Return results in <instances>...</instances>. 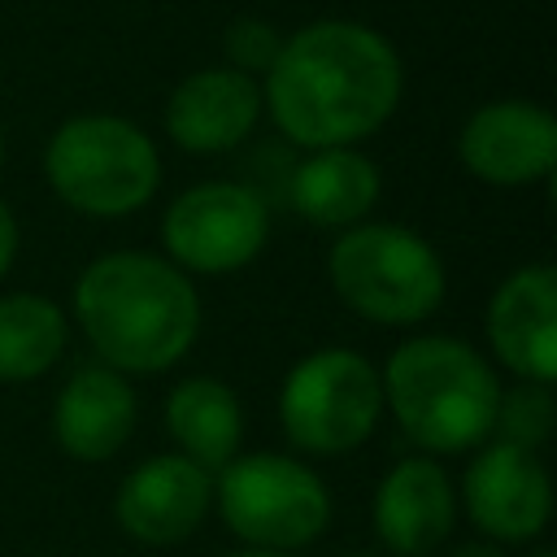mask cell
I'll use <instances>...</instances> for the list:
<instances>
[{
  "label": "cell",
  "instance_id": "6da1fadb",
  "mask_svg": "<svg viewBox=\"0 0 557 557\" xmlns=\"http://www.w3.org/2000/svg\"><path fill=\"white\" fill-rule=\"evenodd\" d=\"M400 57L361 22H313L283 39L261 83L274 126L300 148H352L400 104Z\"/></svg>",
  "mask_w": 557,
  "mask_h": 557
},
{
  "label": "cell",
  "instance_id": "7a4b0ae2",
  "mask_svg": "<svg viewBox=\"0 0 557 557\" xmlns=\"http://www.w3.org/2000/svg\"><path fill=\"white\" fill-rule=\"evenodd\" d=\"M74 322L100 366L117 374H165L200 339V292L170 257L113 248L91 257L70 296Z\"/></svg>",
  "mask_w": 557,
  "mask_h": 557
},
{
  "label": "cell",
  "instance_id": "3957f363",
  "mask_svg": "<svg viewBox=\"0 0 557 557\" xmlns=\"http://www.w3.org/2000/svg\"><path fill=\"white\" fill-rule=\"evenodd\" d=\"M383 409L426 453H474L496 431L500 379L483 348L461 335H409L379 370Z\"/></svg>",
  "mask_w": 557,
  "mask_h": 557
},
{
  "label": "cell",
  "instance_id": "277c9868",
  "mask_svg": "<svg viewBox=\"0 0 557 557\" xmlns=\"http://www.w3.org/2000/svg\"><path fill=\"white\" fill-rule=\"evenodd\" d=\"M326 278L339 305L374 326H418L448 296L444 257L426 235L400 222L344 226L326 252Z\"/></svg>",
  "mask_w": 557,
  "mask_h": 557
},
{
  "label": "cell",
  "instance_id": "5b68a950",
  "mask_svg": "<svg viewBox=\"0 0 557 557\" xmlns=\"http://www.w3.org/2000/svg\"><path fill=\"white\" fill-rule=\"evenodd\" d=\"M44 174L61 205L83 218H131L157 196V144L117 113H78L44 148Z\"/></svg>",
  "mask_w": 557,
  "mask_h": 557
},
{
  "label": "cell",
  "instance_id": "8992f818",
  "mask_svg": "<svg viewBox=\"0 0 557 557\" xmlns=\"http://www.w3.org/2000/svg\"><path fill=\"white\" fill-rule=\"evenodd\" d=\"M213 509L244 548L300 553L331 527L326 479L292 453H235L213 474Z\"/></svg>",
  "mask_w": 557,
  "mask_h": 557
},
{
  "label": "cell",
  "instance_id": "52a82bcc",
  "mask_svg": "<svg viewBox=\"0 0 557 557\" xmlns=\"http://www.w3.org/2000/svg\"><path fill=\"white\" fill-rule=\"evenodd\" d=\"M383 418L379 366L357 348H313L278 383V426L305 457H344L361 448Z\"/></svg>",
  "mask_w": 557,
  "mask_h": 557
},
{
  "label": "cell",
  "instance_id": "ba28073f",
  "mask_svg": "<svg viewBox=\"0 0 557 557\" xmlns=\"http://www.w3.org/2000/svg\"><path fill=\"white\" fill-rule=\"evenodd\" d=\"M270 244V205L248 183L209 178L170 200L161 213V257L183 274H235Z\"/></svg>",
  "mask_w": 557,
  "mask_h": 557
},
{
  "label": "cell",
  "instance_id": "9c48e42d",
  "mask_svg": "<svg viewBox=\"0 0 557 557\" xmlns=\"http://www.w3.org/2000/svg\"><path fill=\"white\" fill-rule=\"evenodd\" d=\"M457 505L492 544H531L553 518V479L535 448L483 440L457 483Z\"/></svg>",
  "mask_w": 557,
  "mask_h": 557
},
{
  "label": "cell",
  "instance_id": "30bf717a",
  "mask_svg": "<svg viewBox=\"0 0 557 557\" xmlns=\"http://www.w3.org/2000/svg\"><path fill=\"white\" fill-rule=\"evenodd\" d=\"M213 509V474L183 453H152L131 466L113 492L117 527L148 548L183 544Z\"/></svg>",
  "mask_w": 557,
  "mask_h": 557
},
{
  "label": "cell",
  "instance_id": "8fae6325",
  "mask_svg": "<svg viewBox=\"0 0 557 557\" xmlns=\"http://www.w3.org/2000/svg\"><path fill=\"white\" fill-rule=\"evenodd\" d=\"M483 335L492 357L527 379L553 387L557 379V270L548 261H527L509 270L487 296Z\"/></svg>",
  "mask_w": 557,
  "mask_h": 557
},
{
  "label": "cell",
  "instance_id": "7c38bea8",
  "mask_svg": "<svg viewBox=\"0 0 557 557\" xmlns=\"http://www.w3.org/2000/svg\"><path fill=\"white\" fill-rule=\"evenodd\" d=\"M461 165L492 187H531L557 165V122L535 100H492L457 135Z\"/></svg>",
  "mask_w": 557,
  "mask_h": 557
},
{
  "label": "cell",
  "instance_id": "4fadbf2b",
  "mask_svg": "<svg viewBox=\"0 0 557 557\" xmlns=\"http://www.w3.org/2000/svg\"><path fill=\"white\" fill-rule=\"evenodd\" d=\"M457 522V487L440 457H400L370 496V527L396 557L435 553Z\"/></svg>",
  "mask_w": 557,
  "mask_h": 557
},
{
  "label": "cell",
  "instance_id": "5bb4252c",
  "mask_svg": "<svg viewBox=\"0 0 557 557\" xmlns=\"http://www.w3.org/2000/svg\"><path fill=\"white\" fill-rule=\"evenodd\" d=\"M139 422V396L126 374L91 361L78 366L52 400V440L70 461L100 466L126 448Z\"/></svg>",
  "mask_w": 557,
  "mask_h": 557
},
{
  "label": "cell",
  "instance_id": "9a60e30c",
  "mask_svg": "<svg viewBox=\"0 0 557 557\" xmlns=\"http://www.w3.org/2000/svg\"><path fill=\"white\" fill-rule=\"evenodd\" d=\"M261 117V83L231 65L187 74L165 104V135L196 157L239 148Z\"/></svg>",
  "mask_w": 557,
  "mask_h": 557
},
{
  "label": "cell",
  "instance_id": "2e32d148",
  "mask_svg": "<svg viewBox=\"0 0 557 557\" xmlns=\"http://www.w3.org/2000/svg\"><path fill=\"white\" fill-rule=\"evenodd\" d=\"M287 196L305 222L344 231L370 218V209L383 196V174L357 148H313L292 170Z\"/></svg>",
  "mask_w": 557,
  "mask_h": 557
},
{
  "label": "cell",
  "instance_id": "e0dca14e",
  "mask_svg": "<svg viewBox=\"0 0 557 557\" xmlns=\"http://www.w3.org/2000/svg\"><path fill=\"white\" fill-rule=\"evenodd\" d=\"M165 435L183 457L218 474L244 444V405L226 379L187 374L165 392Z\"/></svg>",
  "mask_w": 557,
  "mask_h": 557
},
{
  "label": "cell",
  "instance_id": "ac0fdd59",
  "mask_svg": "<svg viewBox=\"0 0 557 557\" xmlns=\"http://www.w3.org/2000/svg\"><path fill=\"white\" fill-rule=\"evenodd\" d=\"M70 348V313L44 292L0 296V383L44 379Z\"/></svg>",
  "mask_w": 557,
  "mask_h": 557
},
{
  "label": "cell",
  "instance_id": "d6986e66",
  "mask_svg": "<svg viewBox=\"0 0 557 557\" xmlns=\"http://www.w3.org/2000/svg\"><path fill=\"white\" fill-rule=\"evenodd\" d=\"M553 431V392L544 383H527L518 379L513 392H500V405H496V440H509V444H522V448H535L548 440Z\"/></svg>",
  "mask_w": 557,
  "mask_h": 557
},
{
  "label": "cell",
  "instance_id": "ffe728a7",
  "mask_svg": "<svg viewBox=\"0 0 557 557\" xmlns=\"http://www.w3.org/2000/svg\"><path fill=\"white\" fill-rule=\"evenodd\" d=\"M278 48H283L278 30H274L270 22H261V17H239V22H231V30H226V57H231V70L265 74V70L274 65Z\"/></svg>",
  "mask_w": 557,
  "mask_h": 557
},
{
  "label": "cell",
  "instance_id": "44dd1931",
  "mask_svg": "<svg viewBox=\"0 0 557 557\" xmlns=\"http://www.w3.org/2000/svg\"><path fill=\"white\" fill-rule=\"evenodd\" d=\"M17 244H22V226H17L13 209L0 200V278L9 274V265H13V257H17Z\"/></svg>",
  "mask_w": 557,
  "mask_h": 557
},
{
  "label": "cell",
  "instance_id": "7402d4cb",
  "mask_svg": "<svg viewBox=\"0 0 557 557\" xmlns=\"http://www.w3.org/2000/svg\"><path fill=\"white\" fill-rule=\"evenodd\" d=\"M453 557H505V548L492 544V540H466V544L453 548Z\"/></svg>",
  "mask_w": 557,
  "mask_h": 557
},
{
  "label": "cell",
  "instance_id": "603a6c76",
  "mask_svg": "<svg viewBox=\"0 0 557 557\" xmlns=\"http://www.w3.org/2000/svg\"><path fill=\"white\" fill-rule=\"evenodd\" d=\"M226 557H300V553H270V548H235Z\"/></svg>",
  "mask_w": 557,
  "mask_h": 557
},
{
  "label": "cell",
  "instance_id": "cb8c5ba5",
  "mask_svg": "<svg viewBox=\"0 0 557 557\" xmlns=\"http://www.w3.org/2000/svg\"><path fill=\"white\" fill-rule=\"evenodd\" d=\"M527 557H553V553H548V548H535V553H527Z\"/></svg>",
  "mask_w": 557,
  "mask_h": 557
},
{
  "label": "cell",
  "instance_id": "d4e9b609",
  "mask_svg": "<svg viewBox=\"0 0 557 557\" xmlns=\"http://www.w3.org/2000/svg\"><path fill=\"white\" fill-rule=\"evenodd\" d=\"M0 165H4V131H0Z\"/></svg>",
  "mask_w": 557,
  "mask_h": 557
}]
</instances>
